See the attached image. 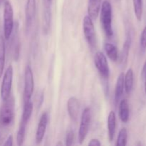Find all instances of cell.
<instances>
[{
	"label": "cell",
	"instance_id": "obj_1",
	"mask_svg": "<svg viewBox=\"0 0 146 146\" xmlns=\"http://www.w3.org/2000/svg\"><path fill=\"white\" fill-rule=\"evenodd\" d=\"M112 6L108 1H104L100 10V21L105 34L108 38L113 35L112 27Z\"/></svg>",
	"mask_w": 146,
	"mask_h": 146
},
{
	"label": "cell",
	"instance_id": "obj_2",
	"mask_svg": "<svg viewBox=\"0 0 146 146\" xmlns=\"http://www.w3.org/2000/svg\"><path fill=\"white\" fill-rule=\"evenodd\" d=\"M14 118V99L10 96L0 110V124L2 126H8L12 123Z\"/></svg>",
	"mask_w": 146,
	"mask_h": 146
},
{
	"label": "cell",
	"instance_id": "obj_3",
	"mask_svg": "<svg viewBox=\"0 0 146 146\" xmlns=\"http://www.w3.org/2000/svg\"><path fill=\"white\" fill-rule=\"evenodd\" d=\"M14 29V9L9 1L4 2V36L6 40L11 37Z\"/></svg>",
	"mask_w": 146,
	"mask_h": 146
},
{
	"label": "cell",
	"instance_id": "obj_4",
	"mask_svg": "<svg viewBox=\"0 0 146 146\" xmlns=\"http://www.w3.org/2000/svg\"><path fill=\"white\" fill-rule=\"evenodd\" d=\"M24 92H23V101L24 104L31 101L34 88V79L32 70L29 65H27L24 71Z\"/></svg>",
	"mask_w": 146,
	"mask_h": 146
},
{
	"label": "cell",
	"instance_id": "obj_5",
	"mask_svg": "<svg viewBox=\"0 0 146 146\" xmlns=\"http://www.w3.org/2000/svg\"><path fill=\"white\" fill-rule=\"evenodd\" d=\"M13 67L12 66H9L8 68L6 69L3 76L2 82L0 89V96L3 101H5L8 99L11 96V87L13 82Z\"/></svg>",
	"mask_w": 146,
	"mask_h": 146
},
{
	"label": "cell",
	"instance_id": "obj_6",
	"mask_svg": "<svg viewBox=\"0 0 146 146\" xmlns=\"http://www.w3.org/2000/svg\"><path fill=\"white\" fill-rule=\"evenodd\" d=\"M91 121V112L89 108H86L81 114V123L78 130V143L83 144L86 138L89 131L90 123Z\"/></svg>",
	"mask_w": 146,
	"mask_h": 146
},
{
	"label": "cell",
	"instance_id": "obj_7",
	"mask_svg": "<svg viewBox=\"0 0 146 146\" xmlns=\"http://www.w3.org/2000/svg\"><path fill=\"white\" fill-rule=\"evenodd\" d=\"M94 64L101 76L104 79H108L111 71L107 58L104 53L101 51H97L96 53L94 56Z\"/></svg>",
	"mask_w": 146,
	"mask_h": 146
},
{
	"label": "cell",
	"instance_id": "obj_8",
	"mask_svg": "<svg viewBox=\"0 0 146 146\" xmlns=\"http://www.w3.org/2000/svg\"><path fill=\"white\" fill-rule=\"evenodd\" d=\"M83 31L86 40L91 47H94L96 45V31L94 28L93 19L89 16L84 17L83 20Z\"/></svg>",
	"mask_w": 146,
	"mask_h": 146
},
{
	"label": "cell",
	"instance_id": "obj_9",
	"mask_svg": "<svg viewBox=\"0 0 146 146\" xmlns=\"http://www.w3.org/2000/svg\"><path fill=\"white\" fill-rule=\"evenodd\" d=\"M48 114L46 112L43 113L40 118L39 122L38 124L36 133V143L37 144H41L43 141L46 131L47 125H48Z\"/></svg>",
	"mask_w": 146,
	"mask_h": 146
},
{
	"label": "cell",
	"instance_id": "obj_10",
	"mask_svg": "<svg viewBox=\"0 0 146 146\" xmlns=\"http://www.w3.org/2000/svg\"><path fill=\"white\" fill-rule=\"evenodd\" d=\"M36 0H27L25 6V21L27 29L29 30L32 24L36 12Z\"/></svg>",
	"mask_w": 146,
	"mask_h": 146
},
{
	"label": "cell",
	"instance_id": "obj_11",
	"mask_svg": "<svg viewBox=\"0 0 146 146\" xmlns=\"http://www.w3.org/2000/svg\"><path fill=\"white\" fill-rule=\"evenodd\" d=\"M80 104L76 97L72 96L68 98L67 102V110L69 117L73 121H76L79 114Z\"/></svg>",
	"mask_w": 146,
	"mask_h": 146
},
{
	"label": "cell",
	"instance_id": "obj_12",
	"mask_svg": "<svg viewBox=\"0 0 146 146\" xmlns=\"http://www.w3.org/2000/svg\"><path fill=\"white\" fill-rule=\"evenodd\" d=\"M101 7V0H88V16L93 20L96 19L98 17Z\"/></svg>",
	"mask_w": 146,
	"mask_h": 146
},
{
	"label": "cell",
	"instance_id": "obj_13",
	"mask_svg": "<svg viewBox=\"0 0 146 146\" xmlns=\"http://www.w3.org/2000/svg\"><path fill=\"white\" fill-rule=\"evenodd\" d=\"M107 124H108V138L110 141H112L114 139L115 131H116V115L113 111H111L108 114Z\"/></svg>",
	"mask_w": 146,
	"mask_h": 146
},
{
	"label": "cell",
	"instance_id": "obj_14",
	"mask_svg": "<svg viewBox=\"0 0 146 146\" xmlns=\"http://www.w3.org/2000/svg\"><path fill=\"white\" fill-rule=\"evenodd\" d=\"M119 117L124 123L129 121L130 108L129 104L126 99H123L119 103Z\"/></svg>",
	"mask_w": 146,
	"mask_h": 146
},
{
	"label": "cell",
	"instance_id": "obj_15",
	"mask_svg": "<svg viewBox=\"0 0 146 146\" xmlns=\"http://www.w3.org/2000/svg\"><path fill=\"white\" fill-rule=\"evenodd\" d=\"M124 73H121L116 81L115 88V101L116 104L120 101V99L123 95L124 92Z\"/></svg>",
	"mask_w": 146,
	"mask_h": 146
},
{
	"label": "cell",
	"instance_id": "obj_16",
	"mask_svg": "<svg viewBox=\"0 0 146 146\" xmlns=\"http://www.w3.org/2000/svg\"><path fill=\"white\" fill-rule=\"evenodd\" d=\"M104 51L107 56L113 62H116L119 58V54L117 47L111 43H106L104 46Z\"/></svg>",
	"mask_w": 146,
	"mask_h": 146
},
{
	"label": "cell",
	"instance_id": "obj_17",
	"mask_svg": "<svg viewBox=\"0 0 146 146\" xmlns=\"http://www.w3.org/2000/svg\"><path fill=\"white\" fill-rule=\"evenodd\" d=\"M134 82V74L132 68H129L124 76V89L127 94H130L133 90Z\"/></svg>",
	"mask_w": 146,
	"mask_h": 146
},
{
	"label": "cell",
	"instance_id": "obj_18",
	"mask_svg": "<svg viewBox=\"0 0 146 146\" xmlns=\"http://www.w3.org/2000/svg\"><path fill=\"white\" fill-rule=\"evenodd\" d=\"M33 112V104L31 101L24 104L22 115H21V122L23 123L28 124Z\"/></svg>",
	"mask_w": 146,
	"mask_h": 146
},
{
	"label": "cell",
	"instance_id": "obj_19",
	"mask_svg": "<svg viewBox=\"0 0 146 146\" xmlns=\"http://www.w3.org/2000/svg\"><path fill=\"white\" fill-rule=\"evenodd\" d=\"M6 57V47L4 38L2 36L0 35V78L3 75L5 66Z\"/></svg>",
	"mask_w": 146,
	"mask_h": 146
},
{
	"label": "cell",
	"instance_id": "obj_20",
	"mask_svg": "<svg viewBox=\"0 0 146 146\" xmlns=\"http://www.w3.org/2000/svg\"><path fill=\"white\" fill-rule=\"evenodd\" d=\"M131 45V35H128L126 37L125 42H124L123 46L122 53H121V62H126L128 60V54H129L130 48Z\"/></svg>",
	"mask_w": 146,
	"mask_h": 146
},
{
	"label": "cell",
	"instance_id": "obj_21",
	"mask_svg": "<svg viewBox=\"0 0 146 146\" xmlns=\"http://www.w3.org/2000/svg\"><path fill=\"white\" fill-rule=\"evenodd\" d=\"M134 13L138 21H141L143 16V0H133Z\"/></svg>",
	"mask_w": 146,
	"mask_h": 146
},
{
	"label": "cell",
	"instance_id": "obj_22",
	"mask_svg": "<svg viewBox=\"0 0 146 146\" xmlns=\"http://www.w3.org/2000/svg\"><path fill=\"white\" fill-rule=\"evenodd\" d=\"M27 125V124L23 123L21 122L20 123L19 128L18 132L17 134V143L18 145H22L24 144Z\"/></svg>",
	"mask_w": 146,
	"mask_h": 146
},
{
	"label": "cell",
	"instance_id": "obj_23",
	"mask_svg": "<svg viewBox=\"0 0 146 146\" xmlns=\"http://www.w3.org/2000/svg\"><path fill=\"white\" fill-rule=\"evenodd\" d=\"M127 140H128V132H127L126 128H123L119 131L115 145L117 146L126 145Z\"/></svg>",
	"mask_w": 146,
	"mask_h": 146
},
{
	"label": "cell",
	"instance_id": "obj_24",
	"mask_svg": "<svg viewBox=\"0 0 146 146\" xmlns=\"http://www.w3.org/2000/svg\"><path fill=\"white\" fill-rule=\"evenodd\" d=\"M74 133L72 131H68L66 138V145L68 146L72 145L74 143Z\"/></svg>",
	"mask_w": 146,
	"mask_h": 146
},
{
	"label": "cell",
	"instance_id": "obj_25",
	"mask_svg": "<svg viewBox=\"0 0 146 146\" xmlns=\"http://www.w3.org/2000/svg\"><path fill=\"white\" fill-rule=\"evenodd\" d=\"M140 44L141 47L143 50L146 49V27L143 29L142 33L141 35V39H140Z\"/></svg>",
	"mask_w": 146,
	"mask_h": 146
},
{
	"label": "cell",
	"instance_id": "obj_26",
	"mask_svg": "<svg viewBox=\"0 0 146 146\" xmlns=\"http://www.w3.org/2000/svg\"><path fill=\"white\" fill-rule=\"evenodd\" d=\"M44 4V11L45 12H51V6L53 0H42Z\"/></svg>",
	"mask_w": 146,
	"mask_h": 146
},
{
	"label": "cell",
	"instance_id": "obj_27",
	"mask_svg": "<svg viewBox=\"0 0 146 146\" xmlns=\"http://www.w3.org/2000/svg\"><path fill=\"white\" fill-rule=\"evenodd\" d=\"M101 145V142L98 141L96 138H93L90 141V142L88 143V145H96V146H100Z\"/></svg>",
	"mask_w": 146,
	"mask_h": 146
},
{
	"label": "cell",
	"instance_id": "obj_28",
	"mask_svg": "<svg viewBox=\"0 0 146 146\" xmlns=\"http://www.w3.org/2000/svg\"><path fill=\"white\" fill-rule=\"evenodd\" d=\"M12 145H13V136L12 135H9V136L7 138V141H6L5 143H4V145L11 146Z\"/></svg>",
	"mask_w": 146,
	"mask_h": 146
},
{
	"label": "cell",
	"instance_id": "obj_29",
	"mask_svg": "<svg viewBox=\"0 0 146 146\" xmlns=\"http://www.w3.org/2000/svg\"><path fill=\"white\" fill-rule=\"evenodd\" d=\"M141 76L143 80H145L146 78V62L144 64L143 67L142 72H141Z\"/></svg>",
	"mask_w": 146,
	"mask_h": 146
},
{
	"label": "cell",
	"instance_id": "obj_30",
	"mask_svg": "<svg viewBox=\"0 0 146 146\" xmlns=\"http://www.w3.org/2000/svg\"><path fill=\"white\" fill-rule=\"evenodd\" d=\"M144 89H145V95H146V78L144 80Z\"/></svg>",
	"mask_w": 146,
	"mask_h": 146
},
{
	"label": "cell",
	"instance_id": "obj_31",
	"mask_svg": "<svg viewBox=\"0 0 146 146\" xmlns=\"http://www.w3.org/2000/svg\"><path fill=\"white\" fill-rule=\"evenodd\" d=\"M56 145H57V146H58V145H63V143H61V142H58V143L56 144Z\"/></svg>",
	"mask_w": 146,
	"mask_h": 146
}]
</instances>
